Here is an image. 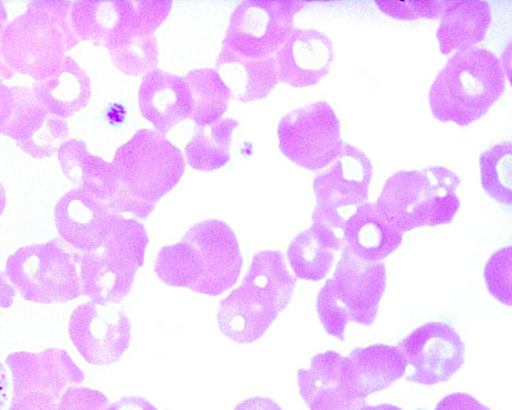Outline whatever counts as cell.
I'll return each instance as SVG.
<instances>
[{
	"instance_id": "6da1fadb",
	"label": "cell",
	"mask_w": 512,
	"mask_h": 410,
	"mask_svg": "<svg viewBox=\"0 0 512 410\" xmlns=\"http://www.w3.org/2000/svg\"><path fill=\"white\" fill-rule=\"evenodd\" d=\"M242 266L235 231L226 222L207 220L192 226L180 243L160 249L154 270L168 286L218 296L237 284Z\"/></svg>"
},
{
	"instance_id": "7a4b0ae2",
	"label": "cell",
	"mask_w": 512,
	"mask_h": 410,
	"mask_svg": "<svg viewBox=\"0 0 512 410\" xmlns=\"http://www.w3.org/2000/svg\"><path fill=\"white\" fill-rule=\"evenodd\" d=\"M113 167L118 190L107 203L114 214L148 220L155 205L176 188L185 175L181 150L155 130H139L116 150Z\"/></svg>"
},
{
	"instance_id": "3957f363",
	"label": "cell",
	"mask_w": 512,
	"mask_h": 410,
	"mask_svg": "<svg viewBox=\"0 0 512 410\" xmlns=\"http://www.w3.org/2000/svg\"><path fill=\"white\" fill-rule=\"evenodd\" d=\"M296 282L280 250L256 253L242 285L219 303V330L237 344L262 339L290 304Z\"/></svg>"
},
{
	"instance_id": "277c9868",
	"label": "cell",
	"mask_w": 512,
	"mask_h": 410,
	"mask_svg": "<svg viewBox=\"0 0 512 410\" xmlns=\"http://www.w3.org/2000/svg\"><path fill=\"white\" fill-rule=\"evenodd\" d=\"M73 2L34 0L0 35V57L15 74L49 79L80 39L71 26Z\"/></svg>"
},
{
	"instance_id": "5b68a950",
	"label": "cell",
	"mask_w": 512,
	"mask_h": 410,
	"mask_svg": "<svg viewBox=\"0 0 512 410\" xmlns=\"http://www.w3.org/2000/svg\"><path fill=\"white\" fill-rule=\"evenodd\" d=\"M505 90L500 59L492 50L474 47L456 52L438 72L429 89V107L438 121L465 127L487 115Z\"/></svg>"
},
{
	"instance_id": "8992f818",
	"label": "cell",
	"mask_w": 512,
	"mask_h": 410,
	"mask_svg": "<svg viewBox=\"0 0 512 410\" xmlns=\"http://www.w3.org/2000/svg\"><path fill=\"white\" fill-rule=\"evenodd\" d=\"M460 184L459 176L446 167L399 171L386 181L374 204L388 225L401 234L448 225L460 209L456 195Z\"/></svg>"
},
{
	"instance_id": "52a82bcc",
	"label": "cell",
	"mask_w": 512,
	"mask_h": 410,
	"mask_svg": "<svg viewBox=\"0 0 512 410\" xmlns=\"http://www.w3.org/2000/svg\"><path fill=\"white\" fill-rule=\"evenodd\" d=\"M148 245L143 223L116 214L102 248L80 253L81 295L99 305L122 303L134 286L137 270L144 266Z\"/></svg>"
},
{
	"instance_id": "ba28073f",
	"label": "cell",
	"mask_w": 512,
	"mask_h": 410,
	"mask_svg": "<svg viewBox=\"0 0 512 410\" xmlns=\"http://www.w3.org/2000/svg\"><path fill=\"white\" fill-rule=\"evenodd\" d=\"M341 252L332 279L317 296V313L327 334L344 341L349 322L370 327L376 321L387 270L383 262L361 261L345 248Z\"/></svg>"
},
{
	"instance_id": "9c48e42d",
	"label": "cell",
	"mask_w": 512,
	"mask_h": 410,
	"mask_svg": "<svg viewBox=\"0 0 512 410\" xmlns=\"http://www.w3.org/2000/svg\"><path fill=\"white\" fill-rule=\"evenodd\" d=\"M79 258L61 238L53 239L9 255L4 275L27 302L67 303L81 296Z\"/></svg>"
},
{
	"instance_id": "30bf717a",
	"label": "cell",
	"mask_w": 512,
	"mask_h": 410,
	"mask_svg": "<svg viewBox=\"0 0 512 410\" xmlns=\"http://www.w3.org/2000/svg\"><path fill=\"white\" fill-rule=\"evenodd\" d=\"M373 164L367 154L351 144H344L340 156L326 171L314 177L317 205L313 223H318L344 238L345 223L356 209L368 202Z\"/></svg>"
},
{
	"instance_id": "8fae6325",
	"label": "cell",
	"mask_w": 512,
	"mask_h": 410,
	"mask_svg": "<svg viewBox=\"0 0 512 410\" xmlns=\"http://www.w3.org/2000/svg\"><path fill=\"white\" fill-rule=\"evenodd\" d=\"M300 0H245L233 9L223 47L248 59L272 57L295 29Z\"/></svg>"
},
{
	"instance_id": "7c38bea8",
	"label": "cell",
	"mask_w": 512,
	"mask_h": 410,
	"mask_svg": "<svg viewBox=\"0 0 512 410\" xmlns=\"http://www.w3.org/2000/svg\"><path fill=\"white\" fill-rule=\"evenodd\" d=\"M277 132L283 156L312 172L335 162L345 144L340 120L323 100L287 113Z\"/></svg>"
},
{
	"instance_id": "4fadbf2b",
	"label": "cell",
	"mask_w": 512,
	"mask_h": 410,
	"mask_svg": "<svg viewBox=\"0 0 512 410\" xmlns=\"http://www.w3.org/2000/svg\"><path fill=\"white\" fill-rule=\"evenodd\" d=\"M413 372L406 380L433 386L450 381L465 363V344L454 327L429 322L416 328L399 344Z\"/></svg>"
},
{
	"instance_id": "5bb4252c",
	"label": "cell",
	"mask_w": 512,
	"mask_h": 410,
	"mask_svg": "<svg viewBox=\"0 0 512 410\" xmlns=\"http://www.w3.org/2000/svg\"><path fill=\"white\" fill-rule=\"evenodd\" d=\"M68 334L86 362L111 366L130 346L131 322L116 304L84 303L73 311Z\"/></svg>"
},
{
	"instance_id": "9a60e30c",
	"label": "cell",
	"mask_w": 512,
	"mask_h": 410,
	"mask_svg": "<svg viewBox=\"0 0 512 410\" xmlns=\"http://www.w3.org/2000/svg\"><path fill=\"white\" fill-rule=\"evenodd\" d=\"M12 91L15 104L2 135L32 158L53 157L70 136L67 121L50 115L30 88L13 86Z\"/></svg>"
},
{
	"instance_id": "2e32d148",
	"label": "cell",
	"mask_w": 512,
	"mask_h": 410,
	"mask_svg": "<svg viewBox=\"0 0 512 410\" xmlns=\"http://www.w3.org/2000/svg\"><path fill=\"white\" fill-rule=\"evenodd\" d=\"M114 216L116 214L107 203L80 188L64 194L54 208L59 236L79 253H91L102 248Z\"/></svg>"
},
{
	"instance_id": "e0dca14e",
	"label": "cell",
	"mask_w": 512,
	"mask_h": 410,
	"mask_svg": "<svg viewBox=\"0 0 512 410\" xmlns=\"http://www.w3.org/2000/svg\"><path fill=\"white\" fill-rule=\"evenodd\" d=\"M274 59L278 81L294 88H308L329 74L335 52L326 34L314 29H294Z\"/></svg>"
},
{
	"instance_id": "ac0fdd59",
	"label": "cell",
	"mask_w": 512,
	"mask_h": 410,
	"mask_svg": "<svg viewBox=\"0 0 512 410\" xmlns=\"http://www.w3.org/2000/svg\"><path fill=\"white\" fill-rule=\"evenodd\" d=\"M408 362L399 346L374 344L356 348L344 357L341 382L352 396L367 399L406 375Z\"/></svg>"
},
{
	"instance_id": "d6986e66",
	"label": "cell",
	"mask_w": 512,
	"mask_h": 410,
	"mask_svg": "<svg viewBox=\"0 0 512 410\" xmlns=\"http://www.w3.org/2000/svg\"><path fill=\"white\" fill-rule=\"evenodd\" d=\"M6 363L12 373L13 394L43 390L61 398L68 385H80L85 381L82 369L63 349L17 352L8 355Z\"/></svg>"
},
{
	"instance_id": "ffe728a7",
	"label": "cell",
	"mask_w": 512,
	"mask_h": 410,
	"mask_svg": "<svg viewBox=\"0 0 512 410\" xmlns=\"http://www.w3.org/2000/svg\"><path fill=\"white\" fill-rule=\"evenodd\" d=\"M140 113L166 136L169 131L189 120L192 115V97L185 77L154 70L144 76L139 89Z\"/></svg>"
},
{
	"instance_id": "44dd1931",
	"label": "cell",
	"mask_w": 512,
	"mask_h": 410,
	"mask_svg": "<svg viewBox=\"0 0 512 410\" xmlns=\"http://www.w3.org/2000/svg\"><path fill=\"white\" fill-rule=\"evenodd\" d=\"M402 240L404 234L388 225L374 203L360 205L345 223L344 248L364 262H383Z\"/></svg>"
},
{
	"instance_id": "7402d4cb",
	"label": "cell",
	"mask_w": 512,
	"mask_h": 410,
	"mask_svg": "<svg viewBox=\"0 0 512 410\" xmlns=\"http://www.w3.org/2000/svg\"><path fill=\"white\" fill-rule=\"evenodd\" d=\"M492 22V8L484 0H447L437 40L443 56L465 52L486 39Z\"/></svg>"
},
{
	"instance_id": "603a6c76",
	"label": "cell",
	"mask_w": 512,
	"mask_h": 410,
	"mask_svg": "<svg viewBox=\"0 0 512 410\" xmlns=\"http://www.w3.org/2000/svg\"><path fill=\"white\" fill-rule=\"evenodd\" d=\"M214 70L230 89L232 98L241 103L267 98L280 82L274 56L248 59L222 47Z\"/></svg>"
},
{
	"instance_id": "cb8c5ba5",
	"label": "cell",
	"mask_w": 512,
	"mask_h": 410,
	"mask_svg": "<svg viewBox=\"0 0 512 410\" xmlns=\"http://www.w3.org/2000/svg\"><path fill=\"white\" fill-rule=\"evenodd\" d=\"M31 90L50 115L62 120L88 106L93 91L89 75L70 56L63 59L56 74L34 82Z\"/></svg>"
},
{
	"instance_id": "d4e9b609",
	"label": "cell",
	"mask_w": 512,
	"mask_h": 410,
	"mask_svg": "<svg viewBox=\"0 0 512 410\" xmlns=\"http://www.w3.org/2000/svg\"><path fill=\"white\" fill-rule=\"evenodd\" d=\"M58 161L64 176L77 188L88 191L104 203L111 202L116 195L118 177L113 164L91 154L84 141L67 140L58 150Z\"/></svg>"
},
{
	"instance_id": "484cf974",
	"label": "cell",
	"mask_w": 512,
	"mask_h": 410,
	"mask_svg": "<svg viewBox=\"0 0 512 410\" xmlns=\"http://www.w3.org/2000/svg\"><path fill=\"white\" fill-rule=\"evenodd\" d=\"M344 248V238L327 227L312 223L300 232L287 249L288 263L296 279L318 282L326 279L336 253Z\"/></svg>"
},
{
	"instance_id": "4316f807",
	"label": "cell",
	"mask_w": 512,
	"mask_h": 410,
	"mask_svg": "<svg viewBox=\"0 0 512 410\" xmlns=\"http://www.w3.org/2000/svg\"><path fill=\"white\" fill-rule=\"evenodd\" d=\"M239 121L224 118L207 127L196 126L194 138L186 145L187 164L196 171L212 172L231 161L233 131Z\"/></svg>"
},
{
	"instance_id": "83f0119b",
	"label": "cell",
	"mask_w": 512,
	"mask_h": 410,
	"mask_svg": "<svg viewBox=\"0 0 512 410\" xmlns=\"http://www.w3.org/2000/svg\"><path fill=\"white\" fill-rule=\"evenodd\" d=\"M192 97L191 120L207 127L222 120L232 98L230 89L214 68L192 70L185 76Z\"/></svg>"
},
{
	"instance_id": "f1b7e54d",
	"label": "cell",
	"mask_w": 512,
	"mask_h": 410,
	"mask_svg": "<svg viewBox=\"0 0 512 410\" xmlns=\"http://www.w3.org/2000/svg\"><path fill=\"white\" fill-rule=\"evenodd\" d=\"M121 18V0H79L71 8V26L81 41L105 47Z\"/></svg>"
},
{
	"instance_id": "f546056e",
	"label": "cell",
	"mask_w": 512,
	"mask_h": 410,
	"mask_svg": "<svg viewBox=\"0 0 512 410\" xmlns=\"http://www.w3.org/2000/svg\"><path fill=\"white\" fill-rule=\"evenodd\" d=\"M480 181L484 191L496 202L512 204V144L495 145L480 154Z\"/></svg>"
},
{
	"instance_id": "4dcf8cb0",
	"label": "cell",
	"mask_w": 512,
	"mask_h": 410,
	"mask_svg": "<svg viewBox=\"0 0 512 410\" xmlns=\"http://www.w3.org/2000/svg\"><path fill=\"white\" fill-rule=\"evenodd\" d=\"M109 54L117 70L128 76H145L158 68L159 47L155 35L134 36Z\"/></svg>"
},
{
	"instance_id": "1f68e13d",
	"label": "cell",
	"mask_w": 512,
	"mask_h": 410,
	"mask_svg": "<svg viewBox=\"0 0 512 410\" xmlns=\"http://www.w3.org/2000/svg\"><path fill=\"white\" fill-rule=\"evenodd\" d=\"M489 294L502 304L512 305V248L506 246L497 250L484 267Z\"/></svg>"
},
{
	"instance_id": "d6a6232c",
	"label": "cell",
	"mask_w": 512,
	"mask_h": 410,
	"mask_svg": "<svg viewBox=\"0 0 512 410\" xmlns=\"http://www.w3.org/2000/svg\"><path fill=\"white\" fill-rule=\"evenodd\" d=\"M446 0H418V2H376L384 15L396 20H418V18H438L446 7Z\"/></svg>"
},
{
	"instance_id": "836d02e7",
	"label": "cell",
	"mask_w": 512,
	"mask_h": 410,
	"mask_svg": "<svg viewBox=\"0 0 512 410\" xmlns=\"http://www.w3.org/2000/svg\"><path fill=\"white\" fill-rule=\"evenodd\" d=\"M305 403L310 410H360L367 404V399L352 396L340 380L324 386Z\"/></svg>"
},
{
	"instance_id": "e575fe53",
	"label": "cell",
	"mask_w": 512,
	"mask_h": 410,
	"mask_svg": "<svg viewBox=\"0 0 512 410\" xmlns=\"http://www.w3.org/2000/svg\"><path fill=\"white\" fill-rule=\"evenodd\" d=\"M109 400L102 391L71 386L64 390L57 410H107Z\"/></svg>"
},
{
	"instance_id": "d590c367",
	"label": "cell",
	"mask_w": 512,
	"mask_h": 410,
	"mask_svg": "<svg viewBox=\"0 0 512 410\" xmlns=\"http://www.w3.org/2000/svg\"><path fill=\"white\" fill-rule=\"evenodd\" d=\"M58 396L48 391L29 390L13 394L11 407L8 410H57Z\"/></svg>"
},
{
	"instance_id": "8d00e7d4",
	"label": "cell",
	"mask_w": 512,
	"mask_h": 410,
	"mask_svg": "<svg viewBox=\"0 0 512 410\" xmlns=\"http://www.w3.org/2000/svg\"><path fill=\"white\" fill-rule=\"evenodd\" d=\"M434 410H492L475 399L474 396L465 393H455L445 396L436 405Z\"/></svg>"
},
{
	"instance_id": "74e56055",
	"label": "cell",
	"mask_w": 512,
	"mask_h": 410,
	"mask_svg": "<svg viewBox=\"0 0 512 410\" xmlns=\"http://www.w3.org/2000/svg\"><path fill=\"white\" fill-rule=\"evenodd\" d=\"M13 104H15V97H13L12 88L4 85L2 79H0V134H2L9 118H11Z\"/></svg>"
},
{
	"instance_id": "f35d334b",
	"label": "cell",
	"mask_w": 512,
	"mask_h": 410,
	"mask_svg": "<svg viewBox=\"0 0 512 410\" xmlns=\"http://www.w3.org/2000/svg\"><path fill=\"white\" fill-rule=\"evenodd\" d=\"M107 410H158L149 400L140 396H126L118 402L109 405Z\"/></svg>"
},
{
	"instance_id": "ab89813d",
	"label": "cell",
	"mask_w": 512,
	"mask_h": 410,
	"mask_svg": "<svg viewBox=\"0 0 512 410\" xmlns=\"http://www.w3.org/2000/svg\"><path fill=\"white\" fill-rule=\"evenodd\" d=\"M233 410H283L280 405L274 402L273 399L262 398V396H256V398H250L244 400L240 404L236 405Z\"/></svg>"
},
{
	"instance_id": "60d3db41",
	"label": "cell",
	"mask_w": 512,
	"mask_h": 410,
	"mask_svg": "<svg viewBox=\"0 0 512 410\" xmlns=\"http://www.w3.org/2000/svg\"><path fill=\"white\" fill-rule=\"evenodd\" d=\"M16 290L9 281L6 275L0 272V308H11L13 300H15Z\"/></svg>"
},
{
	"instance_id": "b9f144b4",
	"label": "cell",
	"mask_w": 512,
	"mask_h": 410,
	"mask_svg": "<svg viewBox=\"0 0 512 410\" xmlns=\"http://www.w3.org/2000/svg\"><path fill=\"white\" fill-rule=\"evenodd\" d=\"M8 12L3 2H0V35H2L4 27L8 24ZM15 72L4 63L3 58L0 57V79L11 80L15 77Z\"/></svg>"
},
{
	"instance_id": "7bdbcfd3",
	"label": "cell",
	"mask_w": 512,
	"mask_h": 410,
	"mask_svg": "<svg viewBox=\"0 0 512 410\" xmlns=\"http://www.w3.org/2000/svg\"><path fill=\"white\" fill-rule=\"evenodd\" d=\"M9 393V380L7 376V369L0 362V410L6 407Z\"/></svg>"
},
{
	"instance_id": "ee69618b",
	"label": "cell",
	"mask_w": 512,
	"mask_h": 410,
	"mask_svg": "<svg viewBox=\"0 0 512 410\" xmlns=\"http://www.w3.org/2000/svg\"><path fill=\"white\" fill-rule=\"evenodd\" d=\"M360 410H404L400 407H396V405L392 404H379V405H367L361 407Z\"/></svg>"
},
{
	"instance_id": "f6af8a7d",
	"label": "cell",
	"mask_w": 512,
	"mask_h": 410,
	"mask_svg": "<svg viewBox=\"0 0 512 410\" xmlns=\"http://www.w3.org/2000/svg\"><path fill=\"white\" fill-rule=\"evenodd\" d=\"M6 205H7L6 189H4V186L2 184H0V217H2L4 209H6Z\"/></svg>"
}]
</instances>
